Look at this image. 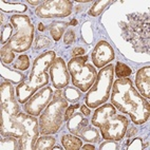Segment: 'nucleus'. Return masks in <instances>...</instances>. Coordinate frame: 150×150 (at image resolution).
I'll return each instance as SVG.
<instances>
[{"instance_id":"1","label":"nucleus","mask_w":150,"mask_h":150,"mask_svg":"<svg viewBox=\"0 0 150 150\" xmlns=\"http://www.w3.org/2000/svg\"><path fill=\"white\" fill-rule=\"evenodd\" d=\"M111 104L122 113L129 114L135 125H142L149 118L150 105L134 88L128 77L118 78L112 85Z\"/></svg>"},{"instance_id":"35","label":"nucleus","mask_w":150,"mask_h":150,"mask_svg":"<svg viewBox=\"0 0 150 150\" xmlns=\"http://www.w3.org/2000/svg\"><path fill=\"white\" fill-rule=\"evenodd\" d=\"M137 128H135V127H131L130 129L127 128L125 135H126L127 137H133V135H135V134H137Z\"/></svg>"},{"instance_id":"40","label":"nucleus","mask_w":150,"mask_h":150,"mask_svg":"<svg viewBox=\"0 0 150 150\" xmlns=\"http://www.w3.org/2000/svg\"><path fill=\"white\" fill-rule=\"evenodd\" d=\"M69 24H71V25H76V24H77V20H76V19H73V20H71V22H70Z\"/></svg>"},{"instance_id":"29","label":"nucleus","mask_w":150,"mask_h":150,"mask_svg":"<svg viewBox=\"0 0 150 150\" xmlns=\"http://www.w3.org/2000/svg\"><path fill=\"white\" fill-rule=\"evenodd\" d=\"M120 146H118L117 141L115 139H105V142L100 143L99 145V150H118Z\"/></svg>"},{"instance_id":"5","label":"nucleus","mask_w":150,"mask_h":150,"mask_svg":"<svg viewBox=\"0 0 150 150\" xmlns=\"http://www.w3.org/2000/svg\"><path fill=\"white\" fill-rule=\"evenodd\" d=\"M113 77H114L113 64H109L100 69L99 73H97L94 83L86 94L85 102L89 108L95 109L109 99L110 91L113 85Z\"/></svg>"},{"instance_id":"22","label":"nucleus","mask_w":150,"mask_h":150,"mask_svg":"<svg viewBox=\"0 0 150 150\" xmlns=\"http://www.w3.org/2000/svg\"><path fill=\"white\" fill-rule=\"evenodd\" d=\"M1 150H17L19 149L18 139L14 137H3L0 143Z\"/></svg>"},{"instance_id":"9","label":"nucleus","mask_w":150,"mask_h":150,"mask_svg":"<svg viewBox=\"0 0 150 150\" xmlns=\"http://www.w3.org/2000/svg\"><path fill=\"white\" fill-rule=\"evenodd\" d=\"M14 122L21 132V137L18 139L19 150H33L40 133L37 118L25 113H18Z\"/></svg>"},{"instance_id":"3","label":"nucleus","mask_w":150,"mask_h":150,"mask_svg":"<svg viewBox=\"0 0 150 150\" xmlns=\"http://www.w3.org/2000/svg\"><path fill=\"white\" fill-rule=\"evenodd\" d=\"M91 122L94 127L100 129L103 139L115 141H121L125 137L129 125L128 118L116 114V108L106 103L97 107Z\"/></svg>"},{"instance_id":"17","label":"nucleus","mask_w":150,"mask_h":150,"mask_svg":"<svg viewBox=\"0 0 150 150\" xmlns=\"http://www.w3.org/2000/svg\"><path fill=\"white\" fill-rule=\"evenodd\" d=\"M62 144L64 149L67 150H79L83 146V142L79 137L71 134H64L62 137Z\"/></svg>"},{"instance_id":"6","label":"nucleus","mask_w":150,"mask_h":150,"mask_svg":"<svg viewBox=\"0 0 150 150\" xmlns=\"http://www.w3.org/2000/svg\"><path fill=\"white\" fill-rule=\"evenodd\" d=\"M11 24L15 29V34L6 46L16 53L28 51L32 46L34 38V24L30 17L15 14L11 17Z\"/></svg>"},{"instance_id":"27","label":"nucleus","mask_w":150,"mask_h":150,"mask_svg":"<svg viewBox=\"0 0 150 150\" xmlns=\"http://www.w3.org/2000/svg\"><path fill=\"white\" fill-rule=\"evenodd\" d=\"M30 67V59L27 55H20L18 58L13 62L14 70H19V71H25Z\"/></svg>"},{"instance_id":"19","label":"nucleus","mask_w":150,"mask_h":150,"mask_svg":"<svg viewBox=\"0 0 150 150\" xmlns=\"http://www.w3.org/2000/svg\"><path fill=\"white\" fill-rule=\"evenodd\" d=\"M27 6L22 3H16L12 1H1L0 2V10L2 12L11 13V12H16V13H23L27 11Z\"/></svg>"},{"instance_id":"30","label":"nucleus","mask_w":150,"mask_h":150,"mask_svg":"<svg viewBox=\"0 0 150 150\" xmlns=\"http://www.w3.org/2000/svg\"><path fill=\"white\" fill-rule=\"evenodd\" d=\"M49 46H50V39L46 36H38L34 43L35 49H43Z\"/></svg>"},{"instance_id":"21","label":"nucleus","mask_w":150,"mask_h":150,"mask_svg":"<svg viewBox=\"0 0 150 150\" xmlns=\"http://www.w3.org/2000/svg\"><path fill=\"white\" fill-rule=\"evenodd\" d=\"M55 145V139L51 135H42L38 137L35 144V150H52Z\"/></svg>"},{"instance_id":"24","label":"nucleus","mask_w":150,"mask_h":150,"mask_svg":"<svg viewBox=\"0 0 150 150\" xmlns=\"http://www.w3.org/2000/svg\"><path fill=\"white\" fill-rule=\"evenodd\" d=\"M111 3L112 2H111V1H108V0L95 1L93 6H91V8H90V11H89V15H91V16H93V17L98 16L99 14L102 13L108 6H110Z\"/></svg>"},{"instance_id":"38","label":"nucleus","mask_w":150,"mask_h":150,"mask_svg":"<svg viewBox=\"0 0 150 150\" xmlns=\"http://www.w3.org/2000/svg\"><path fill=\"white\" fill-rule=\"evenodd\" d=\"M81 149L83 150H94L95 147H94V145L86 144V145H83V146H81Z\"/></svg>"},{"instance_id":"37","label":"nucleus","mask_w":150,"mask_h":150,"mask_svg":"<svg viewBox=\"0 0 150 150\" xmlns=\"http://www.w3.org/2000/svg\"><path fill=\"white\" fill-rule=\"evenodd\" d=\"M81 112L83 113V115L86 116H89L90 115V109H88V107L87 106H85V105H83V106H81Z\"/></svg>"},{"instance_id":"20","label":"nucleus","mask_w":150,"mask_h":150,"mask_svg":"<svg viewBox=\"0 0 150 150\" xmlns=\"http://www.w3.org/2000/svg\"><path fill=\"white\" fill-rule=\"evenodd\" d=\"M69 23L67 22H58L55 21L50 25V33H51V36L53 37V39L55 41H58L60 38H62V34L66 33V30H67Z\"/></svg>"},{"instance_id":"43","label":"nucleus","mask_w":150,"mask_h":150,"mask_svg":"<svg viewBox=\"0 0 150 150\" xmlns=\"http://www.w3.org/2000/svg\"><path fill=\"white\" fill-rule=\"evenodd\" d=\"M0 23H1V25H2V23H3V14H1V21H0Z\"/></svg>"},{"instance_id":"39","label":"nucleus","mask_w":150,"mask_h":150,"mask_svg":"<svg viewBox=\"0 0 150 150\" xmlns=\"http://www.w3.org/2000/svg\"><path fill=\"white\" fill-rule=\"evenodd\" d=\"M28 3H30L31 6H37V4H41V3L43 2V1H27Z\"/></svg>"},{"instance_id":"31","label":"nucleus","mask_w":150,"mask_h":150,"mask_svg":"<svg viewBox=\"0 0 150 150\" xmlns=\"http://www.w3.org/2000/svg\"><path fill=\"white\" fill-rule=\"evenodd\" d=\"M128 150H143L144 149V144H143V139L141 137H137L134 139L130 145L127 147Z\"/></svg>"},{"instance_id":"12","label":"nucleus","mask_w":150,"mask_h":150,"mask_svg":"<svg viewBox=\"0 0 150 150\" xmlns=\"http://www.w3.org/2000/svg\"><path fill=\"white\" fill-rule=\"evenodd\" d=\"M50 78L53 86L56 89H62L68 86L70 81V74L64 60L60 57L54 59L50 67Z\"/></svg>"},{"instance_id":"23","label":"nucleus","mask_w":150,"mask_h":150,"mask_svg":"<svg viewBox=\"0 0 150 150\" xmlns=\"http://www.w3.org/2000/svg\"><path fill=\"white\" fill-rule=\"evenodd\" d=\"M64 99L70 103H76L78 99L81 97V93L79 90L73 87H66L64 90Z\"/></svg>"},{"instance_id":"14","label":"nucleus","mask_w":150,"mask_h":150,"mask_svg":"<svg viewBox=\"0 0 150 150\" xmlns=\"http://www.w3.org/2000/svg\"><path fill=\"white\" fill-rule=\"evenodd\" d=\"M135 86L139 93L146 99H150V67L146 66L137 71L135 76Z\"/></svg>"},{"instance_id":"16","label":"nucleus","mask_w":150,"mask_h":150,"mask_svg":"<svg viewBox=\"0 0 150 150\" xmlns=\"http://www.w3.org/2000/svg\"><path fill=\"white\" fill-rule=\"evenodd\" d=\"M1 76L12 83H20L23 79H25V76H23L21 73L17 72L16 70L8 69L3 62H1Z\"/></svg>"},{"instance_id":"18","label":"nucleus","mask_w":150,"mask_h":150,"mask_svg":"<svg viewBox=\"0 0 150 150\" xmlns=\"http://www.w3.org/2000/svg\"><path fill=\"white\" fill-rule=\"evenodd\" d=\"M78 137L87 143H98L100 139V133L95 127L86 126Z\"/></svg>"},{"instance_id":"33","label":"nucleus","mask_w":150,"mask_h":150,"mask_svg":"<svg viewBox=\"0 0 150 150\" xmlns=\"http://www.w3.org/2000/svg\"><path fill=\"white\" fill-rule=\"evenodd\" d=\"M77 108H79V105L78 104H75V105H72V106H70V107H68L67 109H66V112H64V121L67 122L68 120H69L71 116L74 114L75 110L77 109Z\"/></svg>"},{"instance_id":"13","label":"nucleus","mask_w":150,"mask_h":150,"mask_svg":"<svg viewBox=\"0 0 150 150\" xmlns=\"http://www.w3.org/2000/svg\"><path fill=\"white\" fill-rule=\"evenodd\" d=\"M114 56L115 55H114L113 48L109 42L105 40L98 41L96 46L94 47L91 54L92 62L95 67L99 68V69L109 64V62L114 59Z\"/></svg>"},{"instance_id":"28","label":"nucleus","mask_w":150,"mask_h":150,"mask_svg":"<svg viewBox=\"0 0 150 150\" xmlns=\"http://www.w3.org/2000/svg\"><path fill=\"white\" fill-rule=\"evenodd\" d=\"M13 25L12 24H6L3 25L2 29H1V45L6 46V43L10 41V39L13 36Z\"/></svg>"},{"instance_id":"4","label":"nucleus","mask_w":150,"mask_h":150,"mask_svg":"<svg viewBox=\"0 0 150 150\" xmlns=\"http://www.w3.org/2000/svg\"><path fill=\"white\" fill-rule=\"evenodd\" d=\"M16 90L10 81L0 86V133L3 137L20 139L21 132L15 125V117L19 113V104L16 100Z\"/></svg>"},{"instance_id":"11","label":"nucleus","mask_w":150,"mask_h":150,"mask_svg":"<svg viewBox=\"0 0 150 150\" xmlns=\"http://www.w3.org/2000/svg\"><path fill=\"white\" fill-rule=\"evenodd\" d=\"M53 97V91L51 87H43L40 90H38L33 96L30 97V99L24 104V112L33 116L40 115L42 110L46 109V107L50 104V100Z\"/></svg>"},{"instance_id":"7","label":"nucleus","mask_w":150,"mask_h":150,"mask_svg":"<svg viewBox=\"0 0 150 150\" xmlns=\"http://www.w3.org/2000/svg\"><path fill=\"white\" fill-rule=\"evenodd\" d=\"M68 71L72 83L81 92H87L96 79L95 67L89 62L88 56L73 57L68 62Z\"/></svg>"},{"instance_id":"15","label":"nucleus","mask_w":150,"mask_h":150,"mask_svg":"<svg viewBox=\"0 0 150 150\" xmlns=\"http://www.w3.org/2000/svg\"><path fill=\"white\" fill-rule=\"evenodd\" d=\"M83 113H74L67 121V128L70 132L78 137L83 128L88 126V118L85 117Z\"/></svg>"},{"instance_id":"42","label":"nucleus","mask_w":150,"mask_h":150,"mask_svg":"<svg viewBox=\"0 0 150 150\" xmlns=\"http://www.w3.org/2000/svg\"><path fill=\"white\" fill-rule=\"evenodd\" d=\"M62 148L64 147H60V146H54V147L52 148V150H57V149L60 150V149H62Z\"/></svg>"},{"instance_id":"8","label":"nucleus","mask_w":150,"mask_h":150,"mask_svg":"<svg viewBox=\"0 0 150 150\" xmlns=\"http://www.w3.org/2000/svg\"><path fill=\"white\" fill-rule=\"evenodd\" d=\"M68 106L64 98L52 99L43 110L39 120V132L43 135H50L58 132L64 123V116Z\"/></svg>"},{"instance_id":"32","label":"nucleus","mask_w":150,"mask_h":150,"mask_svg":"<svg viewBox=\"0 0 150 150\" xmlns=\"http://www.w3.org/2000/svg\"><path fill=\"white\" fill-rule=\"evenodd\" d=\"M64 43L66 45H72L75 40V33L73 30H67V32L64 33Z\"/></svg>"},{"instance_id":"34","label":"nucleus","mask_w":150,"mask_h":150,"mask_svg":"<svg viewBox=\"0 0 150 150\" xmlns=\"http://www.w3.org/2000/svg\"><path fill=\"white\" fill-rule=\"evenodd\" d=\"M85 52H86V50L83 48H75L72 52V55L74 57H78L81 56V55H83V54H85Z\"/></svg>"},{"instance_id":"41","label":"nucleus","mask_w":150,"mask_h":150,"mask_svg":"<svg viewBox=\"0 0 150 150\" xmlns=\"http://www.w3.org/2000/svg\"><path fill=\"white\" fill-rule=\"evenodd\" d=\"M38 29H39V31H43V30H45V25H43V23H39Z\"/></svg>"},{"instance_id":"10","label":"nucleus","mask_w":150,"mask_h":150,"mask_svg":"<svg viewBox=\"0 0 150 150\" xmlns=\"http://www.w3.org/2000/svg\"><path fill=\"white\" fill-rule=\"evenodd\" d=\"M72 8V2L68 0H50L43 1L35 13L40 18H64L71 14Z\"/></svg>"},{"instance_id":"26","label":"nucleus","mask_w":150,"mask_h":150,"mask_svg":"<svg viewBox=\"0 0 150 150\" xmlns=\"http://www.w3.org/2000/svg\"><path fill=\"white\" fill-rule=\"evenodd\" d=\"M0 55H1V62L6 64H12L14 62V59H15V52L6 46H3L1 48Z\"/></svg>"},{"instance_id":"36","label":"nucleus","mask_w":150,"mask_h":150,"mask_svg":"<svg viewBox=\"0 0 150 150\" xmlns=\"http://www.w3.org/2000/svg\"><path fill=\"white\" fill-rule=\"evenodd\" d=\"M62 94H64V92L60 91V89H57L56 91L54 92V95L52 98L53 99H62V98H64V97H62Z\"/></svg>"},{"instance_id":"25","label":"nucleus","mask_w":150,"mask_h":150,"mask_svg":"<svg viewBox=\"0 0 150 150\" xmlns=\"http://www.w3.org/2000/svg\"><path fill=\"white\" fill-rule=\"evenodd\" d=\"M114 71H115V76H117L118 78H126L132 73L130 67H128L126 64L120 62H116V64L114 66Z\"/></svg>"},{"instance_id":"2","label":"nucleus","mask_w":150,"mask_h":150,"mask_svg":"<svg viewBox=\"0 0 150 150\" xmlns=\"http://www.w3.org/2000/svg\"><path fill=\"white\" fill-rule=\"evenodd\" d=\"M55 58L56 55L53 51H47L35 58L29 79H23L16 87L17 100L20 104L24 105L38 90L48 85L50 81L48 70H50Z\"/></svg>"}]
</instances>
